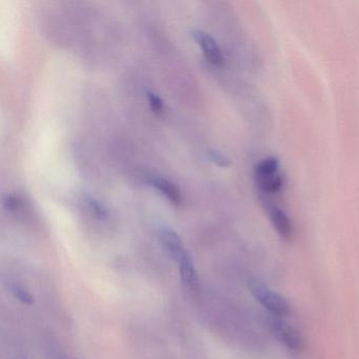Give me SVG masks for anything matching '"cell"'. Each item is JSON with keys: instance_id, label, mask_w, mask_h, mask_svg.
<instances>
[{"instance_id": "6da1fadb", "label": "cell", "mask_w": 359, "mask_h": 359, "mask_svg": "<svg viewBox=\"0 0 359 359\" xmlns=\"http://www.w3.org/2000/svg\"><path fill=\"white\" fill-rule=\"evenodd\" d=\"M250 290L255 299L273 316H287L291 312V306L287 298L277 293L274 290L270 289L262 281L255 280V279L250 281Z\"/></svg>"}, {"instance_id": "8992f818", "label": "cell", "mask_w": 359, "mask_h": 359, "mask_svg": "<svg viewBox=\"0 0 359 359\" xmlns=\"http://www.w3.org/2000/svg\"><path fill=\"white\" fill-rule=\"evenodd\" d=\"M269 216H270L273 226L280 235L281 238L289 241L293 235V226H292L291 220L287 217V214L277 205H271L269 207Z\"/></svg>"}, {"instance_id": "7c38bea8", "label": "cell", "mask_w": 359, "mask_h": 359, "mask_svg": "<svg viewBox=\"0 0 359 359\" xmlns=\"http://www.w3.org/2000/svg\"><path fill=\"white\" fill-rule=\"evenodd\" d=\"M208 154H209V158L211 159L215 165H217L218 167L226 168L228 167L229 163H230L229 159L226 158L222 152H219V151L210 150Z\"/></svg>"}, {"instance_id": "7a4b0ae2", "label": "cell", "mask_w": 359, "mask_h": 359, "mask_svg": "<svg viewBox=\"0 0 359 359\" xmlns=\"http://www.w3.org/2000/svg\"><path fill=\"white\" fill-rule=\"evenodd\" d=\"M266 323L276 339L292 352L300 353L306 348V340L302 333L280 317L270 315Z\"/></svg>"}, {"instance_id": "30bf717a", "label": "cell", "mask_w": 359, "mask_h": 359, "mask_svg": "<svg viewBox=\"0 0 359 359\" xmlns=\"http://www.w3.org/2000/svg\"><path fill=\"white\" fill-rule=\"evenodd\" d=\"M146 96L151 110H152L155 114H163V112H165V102L161 100V96L157 95L155 92L151 91V90H147Z\"/></svg>"}, {"instance_id": "9c48e42d", "label": "cell", "mask_w": 359, "mask_h": 359, "mask_svg": "<svg viewBox=\"0 0 359 359\" xmlns=\"http://www.w3.org/2000/svg\"><path fill=\"white\" fill-rule=\"evenodd\" d=\"M85 203L94 217L97 218L98 220H106L108 218V209L102 201L92 195H85Z\"/></svg>"}, {"instance_id": "5b68a950", "label": "cell", "mask_w": 359, "mask_h": 359, "mask_svg": "<svg viewBox=\"0 0 359 359\" xmlns=\"http://www.w3.org/2000/svg\"><path fill=\"white\" fill-rule=\"evenodd\" d=\"M147 182L173 205H177L182 203V193L171 180L161 176L150 175L147 177Z\"/></svg>"}, {"instance_id": "ba28073f", "label": "cell", "mask_w": 359, "mask_h": 359, "mask_svg": "<svg viewBox=\"0 0 359 359\" xmlns=\"http://www.w3.org/2000/svg\"><path fill=\"white\" fill-rule=\"evenodd\" d=\"M256 186L264 194H275L283 188V177L279 172L266 176H254Z\"/></svg>"}, {"instance_id": "8fae6325", "label": "cell", "mask_w": 359, "mask_h": 359, "mask_svg": "<svg viewBox=\"0 0 359 359\" xmlns=\"http://www.w3.org/2000/svg\"><path fill=\"white\" fill-rule=\"evenodd\" d=\"M11 292L20 302H22V304H33V296L31 295L30 292H29L28 290L25 289L22 285H18V283H13V285H11Z\"/></svg>"}, {"instance_id": "52a82bcc", "label": "cell", "mask_w": 359, "mask_h": 359, "mask_svg": "<svg viewBox=\"0 0 359 359\" xmlns=\"http://www.w3.org/2000/svg\"><path fill=\"white\" fill-rule=\"evenodd\" d=\"M180 268V278L188 289L196 290L198 287V275L194 262L188 251L177 260Z\"/></svg>"}, {"instance_id": "3957f363", "label": "cell", "mask_w": 359, "mask_h": 359, "mask_svg": "<svg viewBox=\"0 0 359 359\" xmlns=\"http://www.w3.org/2000/svg\"><path fill=\"white\" fill-rule=\"evenodd\" d=\"M193 39L196 41L197 45L201 48L205 55V60L214 67H222L224 62V54L218 46L217 41L214 39L212 35L203 30L192 31Z\"/></svg>"}, {"instance_id": "4fadbf2b", "label": "cell", "mask_w": 359, "mask_h": 359, "mask_svg": "<svg viewBox=\"0 0 359 359\" xmlns=\"http://www.w3.org/2000/svg\"><path fill=\"white\" fill-rule=\"evenodd\" d=\"M4 205L6 209L10 212L18 211L20 208V201L15 195H8L5 199H4Z\"/></svg>"}, {"instance_id": "277c9868", "label": "cell", "mask_w": 359, "mask_h": 359, "mask_svg": "<svg viewBox=\"0 0 359 359\" xmlns=\"http://www.w3.org/2000/svg\"><path fill=\"white\" fill-rule=\"evenodd\" d=\"M159 239L165 251L172 256L175 262H177L187 252L182 239L173 229L170 226H163L158 231Z\"/></svg>"}]
</instances>
